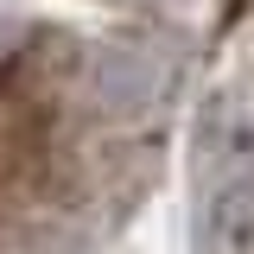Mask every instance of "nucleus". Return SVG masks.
Here are the masks:
<instances>
[{
	"mask_svg": "<svg viewBox=\"0 0 254 254\" xmlns=\"http://www.w3.org/2000/svg\"><path fill=\"white\" fill-rule=\"evenodd\" d=\"M197 165L216 185H242L254 172V64L242 76H229L197 121Z\"/></svg>",
	"mask_w": 254,
	"mask_h": 254,
	"instance_id": "f257e3e1",
	"label": "nucleus"
}]
</instances>
